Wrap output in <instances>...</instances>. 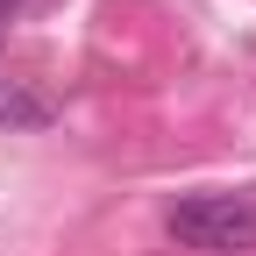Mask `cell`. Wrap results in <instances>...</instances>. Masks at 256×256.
Instances as JSON below:
<instances>
[{"label":"cell","instance_id":"6da1fadb","mask_svg":"<svg viewBox=\"0 0 256 256\" xmlns=\"http://www.w3.org/2000/svg\"><path fill=\"white\" fill-rule=\"evenodd\" d=\"M164 228L178 249H200V256H242L256 249V200L249 192H192L164 214Z\"/></svg>","mask_w":256,"mask_h":256},{"label":"cell","instance_id":"7a4b0ae2","mask_svg":"<svg viewBox=\"0 0 256 256\" xmlns=\"http://www.w3.org/2000/svg\"><path fill=\"white\" fill-rule=\"evenodd\" d=\"M0 121H14V128H36V121H50V100H36L28 86H0Z\"/></svg>","mask_w":256,"mask_h":256},{"label":"cell","instance_id":"3957f363","mask_svg":"<svg viewBox=\"0 0 256 256\" xmlns=\"http://www.w3.org/2000/svg\"><path fill=\"white\" fill-rule=\"evenodd\" d=\"M8 8H14V0H0V14H8Z\"/></svg>","mask_w":256,"mask_h":256}]
</instances>
